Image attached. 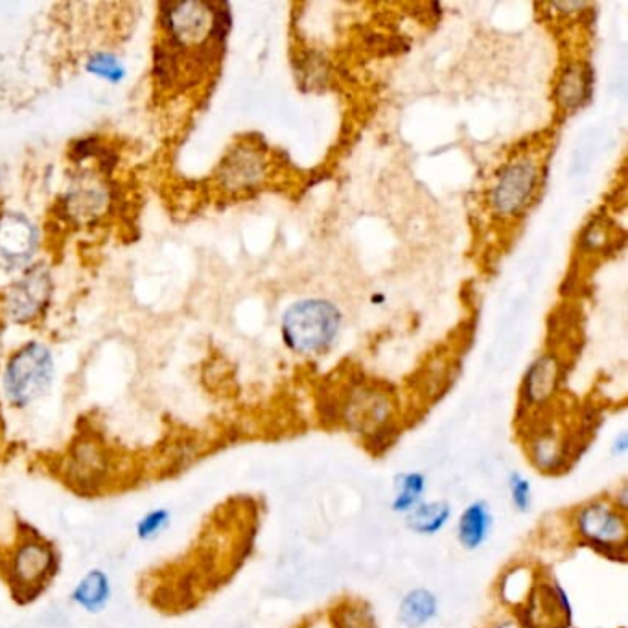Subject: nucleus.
<instances>
[{
	"label": "nucleus",
	"instance_id": "obj_1",
	"mask_svg": "<svg viewBox=\"0 0 628 628\" xmlns=\"http://www.w3.org/2000/svg\"><path fill=\"white\" fill-rule=\"evenodd\" d=\"M157 13L161 39L153 48L152 76L161 91H172L183 76L187 54L221 43L231 30V13L225 4L161 2Z\"/></svg>",
	"mask_w": 628,
	"mask_h": 628
},
{
	"label": "nucleus",
	"instance_id": "obj_2",
	"mask_svg": "<svg viewBox=\"0 0 628 628\" xmlns=\"http://www.w3.org/2000/svg\"><path fill=\"white\" fill-rule=\"evenodd\" d=\"M58 373L56 354L41 339H28L8 356L0 374L4 400L13 409H28L52 389Z\"/></svg>",
	"mask_w": 628,
	"mask_h": 628
},
{
	"label": "nucleus",
	"instance_id": "obj_3",
	"mask_svg": "<svg viewBox=\"0 0 628 628\" xmlns=\"http://www.w3.org/2000/svg\"><path fill=\"white\" fill-rule=\"evenodd\" d=\"M115 207V187L111 175L98 168L82 166L70 177L59 198L61 218L74 227H93L104 221Z\"/></svg>",
	"mask_w": 628,
	"mask_h": 628
},
{
	"label": "nucleus",
	"instance_id": "obj_4",
	"mask_svg": "<svg viewBox=\"0 0 628 628\" xmlns=\"http://www.w3.org/2000/svg\"><path fill=\"white\" fill-rule=\"evenodd\" d=\"M56 280L47 262L37 260L30 268L8 284L0 295V308L4 317L17 326L34 325L47 314L54 299Z\"/></svg>",
	"mask_w": 628,
	"mask_h": 628
},
{
	"label": "nucleus",
	"instance_id": "obj_5",
	"mask_svg": "<svg viewBox=\"0 0 628 628\" xmlns=\"http://www.w3.org/2000/svg\"><path fill=\"white\" fill-rule=\"evenodd\" d=\"M339 312L326 301H301L293 304L282 319L284 339L299 352L326 349L339 330Z\"/></svg>",
	"mask_w": 628,
	"mask_h": 628
},
{
	"label": "nucleus",
	"instance_id": "obj_6",
	"mask_svg": "<svg viewBox=\"0 0 628 628\" xmlns=\"http://www.w3.org/2000/svg\"><path fill=\"white\" fill-rule=\"evenodd\" d=\"M43 244L41 227L21 210H0V269L21 273L37 262Z\"/></svg>",
	"mask_w": 628,
	"mask_h": 628
},
{
	"label": "nucleus",
	"instance_id": "obj_7",
	"mask_svg": "<svg viewBox=\"0 0 628 628\" xmlns=\"http://www.w3.org/2000/svg\"><path fill=\"white\" fill-rule=\"evenodd\" d=\"M58 570V555L43 538H24L8 564L10 581L17 597H28L43 590Z\"/></svg>",
	"mask_w": 628,
	"mask_h": 628
},
{
	"label": "nucleus",
	"instance_id": "obj_8",
	"mask_svg": "<svg viewBox=\"0 0 628 628\" xmlns=\"http://www.w3.org/2000/svg\"><path fill=\"white\" fill-rule=\"evenodd\" d=\"M579 535L599 551L623 553L627 544V518L625 511L605 501H594L582 507L577 516Z\"/></svg>",
	"mask_w": 628,
	"mask_h": 628
},
{
	"label": "nucleus",
	"instance_id": "obj_9",
	"mask_svg": "<svg viewBox=\"0 0 628 628\" xmlns=\"http://www.w3.org/2000/svg\"><path fill=\"white\" fill-rule=\"evenodd\" d=\"M535 166L529 161H518L509 166L494 190V205L503 214H514L524 209L535 188Z\"/></svg>",
	"mask_w": 628,
	"mask_h": 628
},
{
	"label": "nucleus",
	"instance_id": "obj_10",
	"mask_svg": "<svg viewBox=\"0 0 628 628\" xmlns=\"http://www.w3.org/2000/svg\"><path fill=\"white\" fill-rule=\"evenodd\" d=\"M527 612V625L531 628H551L559 623L566 628L571 623V605L564 590L557 584H542L531 595Z\"/></svg>",
	"mask_w": 628,
	"mask_h": 628
},
{
	"label": "nucleus",
	"instance_id": "obj_11",
	"mask_svg": "<svg viewBox=\"0 0 628 628\" xmlns=\"http://www.w3.org/2000/svg\"><path fill=\"white\" fill-rule=\"evenodd\" d=\"M113 599V582L102 568L83 573L70 592V601L87 614H102Z\"/></svg>",
	"mask_w": 628,
	"mask_h": 628
},
{
	"label": "nucleus",
	"instance_id": "obj_12",
	"mask_svg": "<svg viewBox=\"0 0 628 628\" xmlns=\"http://www.w3.org/2000/svg\"><path fill=\"white\" fill-rule=\"evenodd\" d=\"M492 522H494V518H492V511H490L487 501L481 500L470 503L457 522L459 544L468 551L479 549L489 540L490 533H492Z\"/></svg>",
	"mask_w": 628,
	"mask_h": 628
},
{
	"label": "nucleus",
	"instance_id": "obj_13",
	"mask_svg": "<svg viewBox=\"0 0 628 628\" xmlns=\"http://www.w3.org/2000/svg\"><path fill=\"white\" fill-rule=\"evenodd\" d=\"M70 161L76 166H85L93 161L94 168L104 174L113 175L118 166L117 153L113 152L100 135H85L74 140L69 148Z\"/></svg>",
	"mask_w": 628,
	"mask_h": 628
},
{
	"label": "nucleus",
	"instance_id": "obj_14",
	"mask_svg": "<svg viewBox=\"0 0 628 628\" xmlns=\"http://www.w3.org/2000/svg\"><path fill=\"white\" fill-rule=\"evenodd\" d=\"M406 516V524L413 533L433 536L441 533L450 522L452 507L446 501H422Z\"/></svg>",
	"mask_w": 628,
	"mask_h": 628
},
{
	"label": "nucleus",
	"instance_id": "obj_15",
	"mask_svg": "<svg viewBox=\"0 0 628 628\" xmlns=\"http://www.w3.org/2000/svg\"><path fill=\"white\" fill-rule=\"evenodd\" d=\"M439 612V601L435 594L426 588H417L409 592L398 608L400 623L406 628H422L428 625Z\"/></svg>",
	"mask_w": 628,
	"mask_h": 628
},
{
	"label": "nucleus",
	"instance_id": "obj_16",
	"mask_svg": "<svg viewBox=\"0 0 628 628\" xmlns=\"http://www.w3.org/2000/svg\"><path fill=\"white\" fill-rule=\"evenodd\" d=\"M83 70L107 85H120L128 78V65L113 50H93L83 59Z\"/></svg>",
	"mask_w": 628,
	"mask_h": 628
},
{
	"label": "nucleus",
	"instance_id": "obj_17",
	"mask_svg": "<svg viewBox=\"0 0 628 628\" xmlns=\"http://www.w3.org/2000/svg\"><path fill=\"white\" fill-rule=\"evenodd\" d=\"M387 417V404L382 396L373 393H361L354 396L349 406V420L360 430L378 428Z\"/></svg>",
	"mask_w": 628,
	"mask_h": 628
},
{
	"label": "nucleus",
	"instance_id": "obj_18",
	"mask_svg": "<svg viewBox=\"0 0 628 628\" xmlns=\"http://www.w3.org/2000/svg\"><path fill=\"white\" fill-rule=\"evenodd\" d=\"M74 472L72 477L78 481V485H93L100 481L98 476L105 474V455L100 448H96L93 442H83L82 446L74 452Z\"/></svg>",
	"mask_w": 628,
	"mask_h": 628
},
{
	"label": "nucleus",
	"instance_id": "obj_19",
	"mask_svg": "<svg viewBox=\"0 0 628 628\" xmlns=\"http://www.w3.org/2000/svg\"><path fill=\"white\" fill-rule=\"evenodd\" d=\"M428 481L420 472H406L396 477V496L393 500V511L409 514L419 503L426 492Z\"/></svg>",
	"mask_w": 628,
	"mask_h": 628
},
{
	"label": "nucleus",
	"instance_id": "obj_20",
	"mask_svg": "<svg viewBox=\"0 0 628 628\" xmlns=\"http://www.w3.org/2000/svg\"><path fill=\"white\" fill-rule=\"evenodd\" d=\"M527 396L531 402H542L553 393L557 384V363L551 358H542L535 363L531 373L527 376Z\"/></svg>",
	"mask_w": 628,
	"mask_h": 628
},
{
	"label": "nucleus",
	"instance_id": "obj_21",
	"mask_svg": "<svg viewBox=\"0 0 628 628\" xmlns=\"http://www.w3.org/2000/svg\"><path fill=\"white\" fill-rule=\"evenodd\" d=\"M172 524V512L166 507H155L152 511L144 512L135 524V536L140 542H150L157 536L163 535L164 531Z\"/></svg>",
	"mask_w": 628,
	"mask_h": 628
},
{
	"label": "nucleus",
	"instance_id": "obj_22",
	"mask_svg": "<svg viewBox=\"0 0 628 628\" xmlns=\"http://www.w3.org/2000/svg\"><path fill=\"white\" fill-rule=\"evenodd\" d=\"M509 492H511L512 503L518 511L525 512L531 509L533 489H531V483L522 474L512 472L509 476Z\"/></svg>",
	"mask_w": 628,
	"mask_h": 628
},
{
	"label": "nucleus",
	"instance_id": "obj_23",
	"mask_svg": "<svg viewBox=\"0 0 628 628\" xmlns=\"http://www.w3.org/2000/svg\"><path fill=\"white\" fill-rule=\"evenodd\" d=\"M627 435H621L619 439H617L616 444H614V450H616V454H625L627 452Z\"/></svg>",
	"mask_w": 628,
	"mask_h": 628
},
{
	"label": "nucleus",
	"instance_id": "obj_24",
	"mask_svg": "<svg viewBox=\"0 0 628 628\" xmlns=\"http://www.w3.org/2000/svg\"><path fill=\"white\" fill-rule=\"evenodd\" d=\"M494 628H520L514 621H501L498 625H494Z\"/></svg>",
	"mask_w": 628,
	"mask_h": 628
},
{
	"label": "nucleus",
	"instance_id": "obj_25",
	"mask_svg": "<svg viewBox=\"0 0 628 628\" xmlns=\"http://www.w3.org/2000/svg\"><path fill=\"white\" fill-rule=\"evenodd\" d=\"M4 175H6V172H4V166L0 164V185H2V181H4Z\"/></svg>",
	"mask_w": 628,
	"mask_h": 628
}]
</instances>
